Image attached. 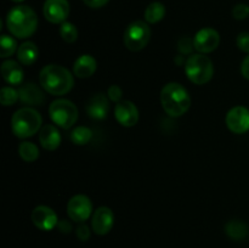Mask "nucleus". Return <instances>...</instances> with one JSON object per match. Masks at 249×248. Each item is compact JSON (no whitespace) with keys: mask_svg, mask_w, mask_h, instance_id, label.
<instances>
[{"mask_svg":"<svg viewBox=\"0 0 249 248\" xmlns=\"http://www.w3.org/2000/svg\"><path fill=\"white\" fill-rule=\"evenodd\" d=\"M220 44V35L214 28H202L196 33L194 38L195 49L199 53H213Z\"/></svg>","mask_w":249,"mask_h":248,"instance_id":"obj_10","label":"nucleus"},{"mask_svg":"<svg viewBox=\"0 0 249 248\" xmlns=\"http://www.w3.org/2000/svg\"><path fill=\"white\" fill-rule=\"evenodd\" d=\"M0 71H1L2 78L7 84L19 85L23 80V70L16 61L7 60L2 62Z\"/></svg>","mask_w":249,"mask_h":248,"instance_id":"obj_19","label":"nucleus"},{"mask_svg":"<svg viewBox=\"0 0 249 248\" xmlns=\"http://www.w3.org/2000/svg\"><path fill=\"white\" fill-rule=\"evenodd\" d=\"M195 49V45H194V39H190L187 38V36H185V38H181L179 40V43H178V50L180 51L181 53H191V51Z\"/></svg>","mask_w":249,"mask_h":248,"instance_id":"obj_28","label":"nucleus"},{"mask_svg":"<svg viewBox=\"0 0 249 248\" xmlns=\"http://www.w3.org/2000/svg\"><path fill=\"white\" fill-rule=\"evenodd\" d=\"M232 15L236 19H246L249 16V6L246 4H237L232 10Z\"/></svg>","mask_w":249,"mask_h":248,"instance_id":"obj_29","label":"nucleus"},{"mask_svg":"<svg viewBox=\"0 0 249 248\" xmlns=\"http://www.w3.org/2000/svg\"><path fill=\"white\" fill-rule=\"evenodd\" d=\"M43 12L46 21L62 24L70 16V2L68 0H45Z\"/></svg>","mask_w":249,"mask_h":248,"instance_id":"obj_9","label":"nucleus"},{"mask_svg":"<svg viewBox=\"0 0 249 248\" xmlns=\"http://www.w3.org/2000/svg\"><path fill=\"white\" fill-rule=\"evenodd\" d=\"M19 99L18 90L12 87H4L0 90V102L2 106H12Z\"/></svg>","mask_w":249,"mask_h":248,"instance_id":"obj_27","label":"nucleus"},{"mask_svg":"<svg viewBox=\"0 0 249 248\" xmlns=\"http://www.w3.org/2000/svg\"><path fill=\"white\" fill-rule=\"evenodd\" d=\"M114 224V214L108 207H100L92 214L91 228L96 235L104 236L112 230Z\"/></svg>","mask_w":249,"mask_h":248,"instance_id":"obj_13","label":"nucleus"},{"mask_svg":"<svg viewBox=\"0 0 249 248\" xmlns=\"http://www.w3.org/2000/svg\"><path fill=\"white\" fill-rule=\"evenodd\" d=\"M226 235L233 240H242L248 235V226L241 220H230L225 225Z\"/></svg>","mask_w":249,"mask_h":248,"instance_id":"obj_22","label":"nucleus"},{"mask_svg":"<svg viewBox=\"0 0 249 248\" xmlns=\"http://www.w3.org/2000/svg\"><path fill=\"white\" fill-rule=\"evenodd\" d=\"M32 221L43 231H50L58 225V219L53 208L48 206H38L32 212Z\"/></svg>","mask_w":249,"mask_h":248,"instance_id":"obj_12","label":"nucleus"},{"mask_svg":"<svg viewBox=\"0 0 249 248\" xmlns=\"http://www.w3.org/2000/svg\"><path fill=\"white\" fill-rule=\"evenodd\" d=\"M17 43L12 36L2 34L0 38V57L6 58L17 53Z\"/></svg>","mask_w":249,"mask_h":248,"instance_id":"obj_25","label":"nucleus"},{"mask_svg":"<svg viewBox=\"0 0 249 248\" xmlns=\"http://www.w3.org/2000/svg\"><path fill=\"white\" fill-rule=\"evenodd\" d=\"M75 233H77V237L79 238L80 241H88L90 238L89 226L85 225L84 223H80L79 225H78L77 230H75Z\"/></svg>","mask_w":249,"mask_h":248,"instance_id":"obj_32","label":"nucleus"},{"mask_svg":"<svg viewBox=\"0 0 249 248\" xmlns=\"http://www.w3.org/2000/svg\"><path fill=\"white\" fill-rule=\"evenodd\" d=\"M60 35L66 43L68 44L74 43V41L78 39L77 27H75L73 23H71V22H67V21L63 22L60 27Z\"/></svg>","mask_w":249,"mask_h":248,"instance_id":"obj_26","label":"nucleus"},{"mask_svg":"<svg viewBox=\"0 0 249 248\" xmlns=\"http://www.w3.org/2000/svg\"><path fill=\"white\" fill-rule=\"evenodd\" d=\"M107 96L111 101L118 104L119 101H122V97H123V90L121 89L119 85H111L107 90Z\"/></svg>","mask_w":249,"mask_h":248,"instance_id":"obj_30","label":"nucleus"},{"mask_svg":"<svg viewBox=\"0 0 249 248\" xmlns=\"http://www.w3.org/2000/svg\"><path fill=\"white\" fill-rule=\"evenodd\" d=\"M11 1H14V2H22V1H24V0H11Z\"/></svg>","mask_w":249,"mask_h":248,"instance_id":"obj_36","label":"nucleus"},{"mask_svg":"<svg viewBox=\"0 0 249 248\" xmlns=\"http://www.w3.org/2000/svg\"><path fill=\"white\" fill-rule=\"evenodd\" d=\"M97 62L91 55H80L77 60L74 61L73 65V73L75 77L80 78V79H85L89 78L96 72Z\"/></svg>","mask_w":249,"mask_h":248,"instance_id":"obj_18","label":"nucleus"},{"mask_svg":"<svg viewBox=\"0 0 249 248\" xmlns=\"http://www.w3.org/2000/svg\"><path fill=\"white\" fill-rule=\"evenodd\" d=\"M236 44H237L238 49L243 53H249V33L248 32H242L238 34L237 39H236Z\"/></svg>","mask_w":249,"mask_h":248,"instance_id":"obj_31","label":"nucleus"},{"mask_svg":"<svg viewBox=\"0 0 249 248\" xmlns=\"http://www.w3.org/2000/svg\"><path fill=\"white\" fill-rule=\"evenodd\" d=\"M6 27L16 38H29L38 28V16L32 7L18 5L7 12Z\"/></svg>","mask_w":249,"mask_h":248,"instance_id":"obj_2","label":"nucleus"},{"mask_svg":"<svg viewBox=\"0 0 249 248\" xmlns=\"http://www.w3.org/2000/svg\"><path fill=\"white\" fill-rule=\"evenodd\" d=\"M241 73H242L243 78L249 80V55L242 61V65H241Z\"/></svg>","mask_w":249,"mask_h":248,"instance_id":"obj_34","label":"nucleus"},{"mask_svg":"<svg viewBox=\"0 0 249 248\" xmlns=\"http://www.w3.org/2000/svg\"><path fill=\"white\" fill-rule=\"evenodd\" d=\"M43 118L36 109L23 107L15 112L11 119L12 133L19 139H27L38 133L43 126Z\"/></svg>","mask_w":249,"mask_h":248,"instance_id":"obj_4","label":"nucleus"},{"mask_svg":"<svg viewBox=\"0 0 249 248\" xmlns=\"http://www.w3.org/2000/svg\"><path fill=\"white\" fill-rule=\"evenodd\" d=\"M39 56V49L33 41H24L17 49V60L24 66L33 65Z\"/></svg>","mask_w":249,"mask_h":248,"instance_id":"obj_20","label":"nucleus"},{"mask_svg":"<svg viewBox=\"0 0 249 248\" xmlns=\"http://www.w3.org/2000/svg\"><path fill=\"white\" fill-rule=\"evenodd\" d=\"M185 73L190 82L197 85H203L213 78V62L204 53H194L185 62Z\"/></svg>","mask_w":249,"mask_h":248,"instance_id":"obj_5","label":"nucleus"},{"mask_svg":"<svg viewBox=\"0 0 249 248\" xmlns=\"http://www.w3.org/2000/svg\"><path fill=\"white\" fill-rule=\"evenodd\" d=\"M151 39V29L146 21H134L124 31V45L130 51H140Z\"/></svg>","mask_w":249,"mask_h":248,"instance_id":"obj_7","label":"nucleus"},{"mask_svg":"<svg viewBox=\"0 0 249 248\" xmlns=\"http://www.w3.org/2000/svg\"><path fill=\"white\" fill-rule=\"evenodd\" d=\"M145 21L150 24L158 23L165 16V6L160 1H153L147 5L145 10Z\"/></svg>","mask_w":249,"mask_h":248,"instance_id":"obj_21","label":"nucleus"},{"mask_svg":"<svg viewBox=\"0 0 249 248\" xmlns=\"http://www.w3.org/2000/svg\"><path fill=\"white\" fill-rule=\"evenodd\" d=\"M58 229H60L62 232H70V231L72 230V226H71V224H68L66 220H61L60 223H58Z\"/></svg>","mask_w":249,"mask_h":248,"instance_id":"obj_35","label":"nucleus"},{"mask_svg":"<svg viewBox=\"0 0 249 248\" xmlns=\"http://www.w3.org/2000/svg\"><path fill=\"white\" fill-rule=\"evenodd\" d=\"M43 87L36 83H26L18 89L19 100L28 106H41L45 102V94Z\"/></svg>","mask_w":249,"mask_h":248,"instance_id":"obj_15","label":"nucleus"},{"mask_svg":"<svg viewBox=\"0 0 249 248\" xmlns=\"http://www.w3.org/2000/svg\"><path fill=\"white\" fill-rule=\"evenodd\" d=\"M107 97L108 96L102 92L95 94L94 96L90 97L87 107H85V111L89 114V117H91L92 119H97V121H102L106 118L109 109V102Z\"/></svg>","mask_w":249,"mask_h":248,"instance_id":"obj_16","label":"nucleus"},{"mask_svg":"<svg viewBox=\"0 0 249 248\" xmlns=\"http://www.w3.org/2000/svg\"><path fill=\"white\" fill-rule=\"evenodd\" d=\"M92 213V203L85 195H75L68 201L67 214L75 223H84Z\"/></svg>","mask_w":249,"mask_h":248,"instance_id":"obj_8","label":"nucleus"},{"mask_svg":"<svg viewBox=\"0 0 249 248\" xmlns=\"http://www.w3.org/2000/svg\"><path fill=\"white\" fill-rule=\"evenodd\" d=\"M226 125L233 134H245L249 130V109L236 106L226 114Z\"/></svg>","mask_w":249,"mask_h":248,"instance_id":"obj_11","label":"nucleus"},{"mask_svg":"<svg viewBox=\"0 0 249 248\" xmlns=\"http://www.w3.org/2000/svg\"><path fill=\"white\" fill-rule=\"evenodd\" d=\"M70 138L71 141H72L74 145L84 146L91 140L92 131L91 129L88 128V126H77V128H74L72 130Z\"/></svg>","mask_w":249,"mask_h":248,"instance_id":"obj_24","label":"nucleus"},{"mask_svg":"<svg viewBox=\"0 0 249 248\" xmlns=\"http://www.w3.org/2000/svg\"><path fill=\"white\" fill-rule=\"evenodd\" d=\"M160 104L165 113L170 117H181L191 106L189 91L179 83H168L160 91Z\"/></svg>","mask_w":249,"mask_h":248,"instance_id":"obj_3","label":"nucleus"},{"mask_svg":"<svg viewBox=\"0 0 249 248\" xmlns=\"http://www.w3.org/2000/svg\"><path fill=\"white\" fill-rule=\"evenodd\" d=\"M83 1L87 6L91 7V9H99V7L105 6L109 0H83Z\"/></svg>","mask_w":249,"mask_h":248,"instance_id":"obj_33","label":"nucleus"},{"mask_svg":"<svg viewBox=\"0 0 249 248\" xmlns=\"http://www.w3.org/2000/svg\"><path fill=\"white\" fill-rule=\"evenodd\" d=\"M114 117L121 125L130 128L139 122V109L129 100H122L116 105Z\"/></svg>","mask_w":249,"mask_h":248,"instance_id":"obj_14","label":"nucleus"},{"mask_svg":"<svg viewBox=\"0 0 249 248\" xmlns=\"http://www.w3.org/2000/svg\"><path fill=\"white\" fill-rule=\"evenodd\" d=\"M18 155L24 162H34L39 157V148L36 143L23 141L18 146Z\"/></svg>","mask_w":249,"mask_h":248,"instance_id":"obj_23","label":"nucleus"},{"mask_svg":"<svg viewBox=\"0 0 249 248\" xmlns=\"http://www.w3.org/2000/svg\"><path fill=\"white\" fill-rule=\"evenodd\" d=\"M50 118L62 129L72 128L78 121V108L72 101L66 99L55 100L49 107Z\"/></svg>","mask_w":249,"mask_h":248,"instance_id":"obj_6","label":"nucleus"},{"mask_svg":"<svg viewBox=\"0 0 249 248\" xmlns=\"http://www.w3.org/2000/svg\"><path fill=\"white\" fill-rule=\"evenodd\" d=\"M40 87L53 96H61L72 90L74 78L67 68L60 65H48L39 74Z\"/></svg>","mask_w":249,"mask_h":248,"instance_id":"obj_1","label":"nucleus"},{"mask_svg":"<svg viewBox=\"0 0 249 248\" xmlns=\"http://www.w3.org/2000/svg\"><path fill=\"white\" fill-rule=\"evenodd\" d=\"M39 142L43 148L48 151H55L61 143V134L53 124H46L39 131Z\"/></svg>","mask_w":249,"mask_h":248,"instance_id":"obj_17","label":"nucleus"}]
</instances>
